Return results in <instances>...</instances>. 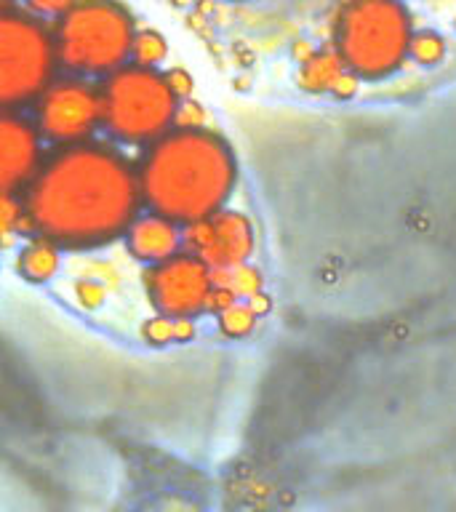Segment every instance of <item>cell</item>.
<instances>
[{
    "label": "cell",
    "mask_w": 456,
    "mask_h": 512,
    "mask_svg": "<svg viewBox=\"0 0 456 512\" xmlns=\"http://www.w3.org/2000/svg\"><path fill=\"white\" fill-rule=\"evenodd\" d=\"M19 200L27 230L67 251L126 238L144 206L134 160L94 139L46 152Z\"/></svg>",
    "instance_id": "6da1fadb"
},
{
    "label": "cell",
    "mask_w": 456,
    "mask_h": 512,
    "mask_svg": "<svg viewBox=\"0 0 456 512\" xmlns=\"http://www.w3.org/2000/svg\"><path fill=\"white\" fill-rule=\"evenodd\" d=\"M136 176L150 214L192 227L224 211L238 184V160L214 128L176 126L144 147Z\"/></svg>",
    "instance_id": "7a4b0ae2"
},
{
    "label": "cell",
    "mask_w": 456,
    "mask_h": 512,
    "mask_svg": "<svg viewBox=\"0 0 456 512\" xmlns=\"http://www.w3.org/2000/svg\"><path fill=\"white\" fill-rule=\"evenodd\" d=\"M56 56L70 78L102 75L123 70L134 59V14L110 0L70 3L64 14L51 22Z\"/></svg>",
    "instance_id": "3957f363"
},
{
    "label": "cell",
    "mask_w": 456,
    "mask_h": 512,
    "mask_svg": "<svg viewBox=\"0 0 456 512\" xmlns=\"http://www.w3.org/2000/svg\"><path fill=\"white\" fill-rule=\"evenodd\" d=\"M411 14L392 0H355L336 8L334 51L355 78L379 80L400 70L411 56Z\"/></svg>",
    "instance_id": "277c9868"
},
{
    "label": "cell",
    "mask_w": 456,
    "mask_h": 512,
    "mask_svg": "<svg viewBox=\"0 0 456 512\" xmlns=\"http://www.w3.org/2000/svg\"><path fill=\"white\" fill-rule=\"evenodd\" d=\"M102 126L120 144L150 147L176 128L182 99L168 83V75L142 64H126L99 83Z\"/></svg>",
    "instance_id": "5b68a950"
},
{
    "label": "cell",
    "mask_w": 456,
    "mask_h": 512,
    "mask_svg": "<svg viewBox=\"0 0 456 512\" xmlns=\"http://www.w3.org/2000/svg\"><path fill=\"white\" fill-rule=\"evenodd\" d=\"M59 64L54 30L27 6H0V104L16 110L35 104L54 83Z\"/></svg>",
    "instance_id": "8992f818"
},
{
    "label": "cell",
    "mask_w": 456,
    "mask_h": 512,
    "mask_svg": "<svg viewBox=\"0 0 456 512\" xmlns=\"http://www.w3.org/2000/svg\"><path fill=\"white\" fill-rule=\"evenodd\" d=\"M35 126L40 136L56 147L91 142L102 126L99 86L86 78H59L35 102Z\"/></svg>",
    "instance_id": "52a82bcc"
},
{
    "label": "cell",
    "mask_w": 456,
    "mask_h": 512,
    "mask_svg": "<svg viewBox=\"0 0 456 512\" xmlns=\"http://www.w3.org/2000/svg\"><path fill=\"white\" fill-rule=\"evenodd\" d=\"M144 288L160 318L192 320L211 310L216 294V272L190 251L144 270Z\"/></svg>",
    "instance_id": "ba28073f"
},
{
    "label": "cell",
    "mask_w": 456,
    "mask_h": 512,
    "mask_svg": "<svg viewBox=\"0 0 456 512\" xmlns=\"http://www.w3.org/2000/svg\"><path fill=\"white\" fill-rule=\"evenodd\" d=\"M184 251L198 256L214 272L243 267L254 254V224L246 214L224 208L206 222L184 230Z\"/></svg>",
    "instance_id": "9c48e42d"
},
{
    "label": "cell",
    "mask_w": 456,
    "mask_h": 512,
    "mask_svg": "<svg viewBox=\"0 0 456 512\" xmlns=\"http://www.w3.org/2000/svg\"><path fill=\"white\" fill-rule=\"evenodd\" d=\"M46 152L40 147L35 120L16 110L0 115V187L3 195H19L35 179Z\"/></svg>",
    "instance_id": "30bf717a"
},
{
    "label": "cell",
    "mask_w": 456,
    "mask_h": 512,
    "mask_svg": "<svg viewBox=\"0 0 456 512\" xmlns=\"http://www.w3.org/2000/svg\"><path fill=\"white\" fill-rule=\"evenodd\" d=\"M126 251L134 256L136 262L155 267L168 259H174L176 254L184 251V230L171 219H163L158 214H142L131 224V230L126 232Z\"/></svg>",
    "instance_id": "8fae6325"
},
{
    "label": "cell",
    "mask_w": 456,
    "mask_h": 512,
    "mask_svg": "<svg viewBox=\"0 0 456 512\" xmlns=\"http://www.w3.org/2000/svg\"><path fill=\"white\" fill-rule=\"evenodd\" d=\"M302 83L312 91H355L358 78L352 75L350 67L342 62L336 51H320L312 54L302 67Z\"/></svg>",
    "instance_id": "7c38bea8"
},
{
    "label": "cell",
    "mask_w": 456,
    "mask_h": 512,
    "mask_svg": "<svg viewBox=\"0 0 456 512\" xmlns=\"http://www.w3.org/2000/svg\"><path fill=\"white\" fill-rule=\"evenodd\" d=\"M59 254H62V248L56 243L40 238V235H30L19 248L16 270L22 272V278H27L30 283H43L59 270Z\"/></svg>",
    "instance_id": "4fadbf2b"
},
{
    "label": "cell",
    "mask_w": 456,
    "mask_h": 512,
    "mask_svg": "<svg viewBox=\"0 0 456 512\" xmlns=\"http://www.w3.org/2000/svg\"><path fill=\"white\" fill-rule=\"evenodd\" d=\"M256 318H259V312L251 307V302H232L227 310L219 312V328L230 339H238V336H248L254 331Z\"/></svg>",
    "instance_id": "5bb4252c"
},
{
    "label": "cell",
    "mask_w": 456,
    "mask_h": 512,
    "mask_svg": "<svg viewBox=\"0 0 456 512\" xmlns=\"http://www.w3.org/2000/svg\"><path fill=\"white\" fill-rule=\"evenodd\" d=\"M168 46L166 38L155 30H139L136 32L134 40V64H142V67H152V70H158V64L166 59Z\"/></svg>",
    "instance_id": "9a60e30c"
},
{
    "label": "cell",
    "mask_w": 456,
    "mask_h": 512,
    "mask_svg": "<svg viewBox=\"0 0 456 512\" xmlns=\"http://www.w3.org/2000/svg\"><path fill=\"white\" fill-rule=\"evenodd\" d=\"M216 286L224 288V291H230L235 299H238V296H251V299H254L256 291H259V272L251 270L248 264L235 267V270L216 272Z\"/></svg>",
    "instance_id": "2e32d148"
},
{
    "label": "cell",
    "mask_w": 456,
    "mask_h": 512,
    "mask_svg": "<svg viewBox=\"0 0 456 512\" xmlns=\"http://www.w3.org/2000/svg\"><path fill=\"white\" fill-rule=\"evenodd\" d=\"M192 334L190 320H171V318H155L152 323L144 326V336L150 342H182Z\"/></svg>",
    "instance_id": "e0dca14e"
},
{
    "label": "cell",
    "mask_w": 456,
    "mask_h": 512,
    "mask_svg": "<svg viewBox=\"0 0 456 512\" xmlns=\"http://www.w3.org/2000/svg\"><path fill=\"white\" fill-rule=\"evenodd\" d=\"M446 54V43L435 32H416L411 43V59L419 64H435Z\"/></svg>",
    "instance_id": "ac0fdd59"
},
{
    "label": "cell",
    "mask_w": 456,
    "mask_h": 512,
    "mask_svg": "<svg viewBox=\"0 0 456 512\" xmlns=\"http://www.w3.org/2000/svg\"><path fill=\"white\" fill-rule=\"evenodd\" d=\"M166 75H168V83H171V88L176 91V96H179V99L184 102V96L192 91V78L184 70H171V72H166Z\"/></svg>",
    "instance_id": "d6986e66"
}]
</instances>
